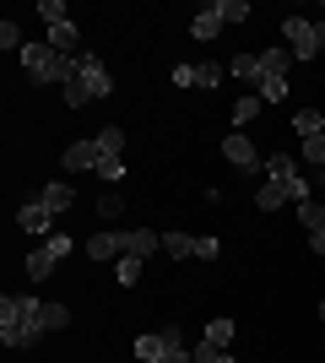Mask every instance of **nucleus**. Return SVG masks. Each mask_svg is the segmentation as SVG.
Segmentation results:
<instances>
[{"label": "nucleus", "mask_w": 325, "mask_h": 363, "mask_svg": "<svg viewBox=\"0 0 325 363\" xmlns=\"http://www.w3.org/2000/svg\"><path fill=\"white\" fill-rule=\"evenodd\" d=\"M169 352H185V331H179V325H163V331H152V336H136V358L141 363H163Z\"/></svg>", "instance_id": "20e7f679"}, {"label": "nucleus", "mask_w": 325, "mask_h": 363, "mask_svg": "<svg viewBox=\"0 0 325 363\" xmlns=\"http://www.w3.org/2000/svg\"><path fill=\"white\" fill-rule=\"evenodd\" d=\"M120 244H125V255L147 260V255H157V250H163V233H147V228H136V233H120Z\"/></svg>", "instance_id": "9d476101"}, {"label": "nucleus", "mask_w": 325, "mask_h": 363, "mask_svg": "<svg viewBox=\"0 0 325 363\" xmlns=\"http://www.w3.org/2000/svg\"><path fill=\"white\" fill-rule=\"evenodd\" d=\"M287 201H293V196H287V184H282V179H266L261 190H255V206H261V212H277V206H287Z\"/></svg>", "instance_id": "4468645a"}, {"label": "nucleus", "mask_w": 325, "mask_h": 363, "mask_svg": "<svg viewBox=\"0 0 325 363\" xmlns=\"http://www.w3.org/2000/svg\"><path fill=\"white\" fill-rule=\"evenodd\" d=\"M320 320H325V298H320Z\"/></svg>", "instance_id": "58836bf2"}, {"label": "nucleus", "mask_w": 325, "mask_h": 363, "mask_svg": "<svg viewBox=\"0 0 325 363\" xmlns=\"http://www.w3.org/2000/svg\"><path fill=\"white\" fill-rule=\"evenodd\" d=\"M228 363H233V358H228Z\"/></svg>", "instance_id": "a19ab883"}, {"label": "nucleus", "mask_w": 325, "mask_h": 363, "mask_svg": "<svg viewBox=\"0 0 325 363\" xmlns=\"http://www.w3.org/2000/svg\"><path fill=\"white\" fill-rule=\"evenodd\" d=\"M228 358H233V352H228V347H217V342H206V336L190 347V363H228Z\"/></svg>", "instance_id": "6ab92c4d"}, {"label": "nucleus", "mask_w": 325, "mask_h": 363, "mask_svg": "<svg viewBox=\"0 0 325 363\" xmlns=\"http://www.w3.org/2000/svg\"><path fill=\"white\" fill-rule=\"evenodd\" d=\"M0 49H6V55H11V49H16V55H22V49H28V44H22V28H16L11 16H6V22H0Z\"/></svg>", "instance_id": "a878e982"}, {"label": "nucleus", "mask_w": 325, "mask_h": 363, "mask_svg": "<svg viewBox=\"0 0 325 363\" xmlns=\"http://www.w3.org/2000/svg\"><path fill=\"white\" fill-rule=\"evenodd\" d=\"M282 33H287L293 60H314V55L325 49V22H309V16H287V22H282Z\"/></svg>", "instance_id": "7ed1b4c3"}, {"label": "nucleus", "mask_w": 325, "mask_h": 363, "mask_svg": "<svg viewBox=\"0 0 325 363\" xmlns=\"http://www.w3.org/2000/svg\"><path fill=\"white\" fill-rule=\"evenodd\" d=\"M38 336H44V298L6 293V298H0V342H6V347H33Z\"/></svg>", "instance_id": "f257e3e1"}, {"label": "nucleus", "mask_w": 325, "mask_h": 363, "mask_svg": "<svg viewBox=\"0 0 325 363\" xmlns=\"http://www.w3.org/2000/svg\"><path fill=\"white\" fill-rule=\"evenodd\" d=\"M49 223H55V212H49L44 201H28V206L16 212V228H22V233H49Z\"/></svg>", "instance_id": "f8f14e48"}, {"label": "nucleus", "mask_w": 325, "mask_h": 363, "mask_svg": "<svg viewBox=\"0 0 325 363\" xmlns=\"http://www.w3.org/2000/svg\"><path fill=\"white\" fill-rule=\"evenodd\" d=\"M60 250H55V244H38V250H33V255H28V277H33V282H44V277H55V266H60Z\"/></svg>", "instance_id": "9b49d317"}, {"label": "nucleus", "mask_w": 325, "mask_h": 363, "mask_svg": "<svg viewBox=\"0 0 325 363\" xmlns=\"http://www.w3.org/2000/svg\"><path fill=\"white\" fill-rule=\"evenodd\" d=\"M163 250H169L173 260H185V255H195V233H163Z\"/></svg>", "instance_id": "5701e85b"}, {"label": "nucleus", "mask_w": 325, "mask_h": 363, "mask_svg": "<svg viewBox=\"0 0 325 363\" xmlns=\"http://www.w3.org/2000/svg\"><path fill=\"white\" fill-rule=\"evenodd\" d=\"M261 65H266V76H287V71H293V49H266V55H261Z\"/></svg>", "instance_id": "a211bd4d"}, {"label": "nucleus", "mask_w": 325, "mask_h": 363, "mask_svg": "<svg viewBox=\"0 0 325 363\" xmlns=\"http://www.w3.org/2000/svg\"><path fill=\"white\" fill-rule=\"evenodd\" d=\"M309 250H314V255H325V223H320V228L309 233Z\"/></svg>", "instance_id": "e433bc0d"}, {"label": "nucleus", "mask_w": 325, "mask_h": 363, "mask_svg": "<svg viewBox=\"0 0 325 363\" xmlns=\"http://www.w3.org/2000/svg\"><path fill=\"white\" fill-rule=\"evenodd\" d=\"M71 174H81V168H93L98 174V163H103V152H98V141H76V147H65V157H60Z\"/></svg>", "instance_id": "1a4fd4ad"}, {"label": "nucleus", "mask_w": 325, "mask_h": 363, "mask_svg": "<svg viewBox=\"0 0 325 363\" xmlns=\"http://www.w3.org/2000/svg\"><path fill=\"white\" fill-rule=\"evenodd\" d=\"M222 82V65L201 60V65H173V87H217Z\"/></svg>", "instance_id": "0eeeda50"}, {"label": "nucleus", "mask_w": 325, "mask_h": 363, "mask_svg": "<svg viewBox=\"0 0 325 363\" xmlns=\"http://www.w3.org/2000/svg\"><path fill=\"white\" fill-rule=\"evenodd\" d=\"M38 16H44L49 28H55V22H65L71 11H65V0H38Z\"/></svg>", "instance_id": "7c9ffc66"}, {"label": "nucleus", "mask_w": 325, "mask_h": 363, "mask_svg": "<svg viewBox=\"0 0 325 363\" xmlns=\"http://www.w3.org/2000/svg\"><path fill=\"white\" fill-rule=\"evenodd\" d=\"M222 16L228 22H249V0H222Z\"/></svg>", "instance_id": "72a5a7b5"}, {"label": "nucleus", "mask_w": 325, "mask_h": 363, "mask_svg": "<svg viewBox=\"0 0 325 363\" xmlns=\"http://www.w3.org/2000/svg\"><path fill=\"white\" fill-rule=\"evenodd\" d=\"M98 212H103V217H120L125 212V196H103V201H98Z\"/></svg>", "instance_id": "c9c22d12"}, {"label": "nucleus", "mask_w": 325, "mask_h": 363, "mask_svg": "<svg viewBox=\"0 0 325 363\" xmlns=\"http://www.w3.org/2000/svg\"><path fill=\"white\" fill-rule=\"evenodd\" d=\"M71 325V309L65 303H44V331H65Z\"/></svg>", "instance_id": "bb28decb"}, {"label": "nucleus", "mask_w": 325, "mask_h": 363, "mask_svg": "<svg viewBox=\"0 0 325 363\" xmlns=\"http://www.w3.org/2000/svg\"><path fill=\"white\" fill-rule=\"evenodd\" d=\"M98 152H103V157H125V130H120V125L98 130Z\"/></svg>", "instance_id": "412c9836"}, {"label": "nucleus", "mask_w": 325, "mask_h": 363, "mask_svg": "<svg viewBox=\"0 0 325 363\" xmlns=\"http://www.w3.org/2000/svg\"><path fill=\"white\" fill-rule=\"evenodd\" d=\"M98 179L120 184V179H125V157H103V163H98Z\"/></svg>", "instance_id": "2f4dec72"}, {"label": "nucleus", "mask_w": 325, "mask_h": 363, "mask_svg": "<svg viewBox=\"0 0 325 363\" xmlns=\"http://www.w3.org/2000/svg\"><path fill=\"white\" fill-rule=\"evenodd\" d=\"M304 157H309L314 168H325V125H320V130H309V136H304Z\"/></svg>", "instance_id": "393cba45"}, {"label": "nucleus", "mask_w": 325, "mask_h": 363, "mask_svg": "<svg viewBox=\"0 0 325 363\" xmlns=\"http://www.w3.org/2000/svg\"><path fill=\"white\" fill-rule=\"evenodd\" d=\"M255 114H261V98H255V92H244V98H233V125H239V130H244V125L255 120Z\"/></svg>", "instance_id": "4be33fe9"}, {"label": "nucleus", "mask_w": 325, "mask_h": 363, "mask_svg": "<svg viewBox=\"0 0 325 363\" xmlns=\"http://www.w3.org/2000/svg\"><path fill=\"white\" fill-rule=\"evenodd\" d=\"M228 71L239 76V82H249V87H261L266 65H261V55H233V60H228Z\"/></svg>", "instance_id": "2eb2a0df"}, {"label": "nucleus", "mask_w": 325, "mask_h": 363, "mask_svg": "<svg viewBox=\"0 0 325 363\" xmlns=\"http://www.w3.org/2000/svg\"><path fill=\"white\" fill-rule=\"evenodd\" d=\"M65 104H71V108H87V104H93V98L81 92V82H65Z\"/></svg>", "instance_id": "f704fd0d"}, {"label": "nucleus", "mask_w": 325, "mask_h": 363, "mask_svg": "<svg viewBox=\"0 0 325 363\" xmlns=\"http://www.w3.org/2000/svg\"><path fill=\"white\" fill-rule=\"evenodd\" d=\"M81 250H87V260H98V266H103V260H120V255H125L120 233H93V239L81 244Z\"/></svg>", "instance_id": "ddd939ff"}, {"label": "nucleus", "mask_w": 325, "mask_h": 363, "mask_svg": "<svg viewBox=\"0 0 325 363\" xmlns=\"http://www.w3.org/2000/svg\"><path fill=\"white\" fill-rule=\"evenodd\" d=\"M22 71H28V82H76V60L71 55H60V49H49V44H28L22 49Z\"/></svg>", "instance_id": "f03ea898"}, {"label": "nucleus", "mask_w": 325, "mask_h": 363, "mask_svg": "<svg viewBox=\"0 0 325 363\" xmlns=\"http://www.w3.org/2000/svg\"><path fill=\"white\" fill-rule=\"evenodd\" d=\"M320 179H325V168H320Z\"/></svg>", "instance_id": "ea45409f"}, {"label": "nucleus", "mask_w": 325, "mask_h": 363, "mask_svg": "<svg viewBox=\"0 0 325 363\" xmlns=\"http://www.w3.org/2000/svg\"><path fill=\"white\" fill-rule=\"evenodd\" d=\"M293 174H304L293 152H271V157H266V179H282V184H287Z\"/></svg>", "instance_id": "dca6fc26"}, {"label": "nucleus", "mask_w": 325, "mask_h": 363, "mask_svg": "<svg viewBox=\"0 0 325 363\" xmlns=\"http://www.w3.org/2000/svg\"><path fill=\"white\" fill-rule=\"evenodd\" d=\"M222 22H228V16H222V0H206L201 11H195V22H190V38H217V33H222Z\"/></svg>", "instance_id": "6e6552de"}, {"label": "nucleus", "mask_w": 325, "mask_h": 363, "mask_svg": "<svg viewBox=\"0 0 325 363\" xmlns=\"http://www.w3.org/2000/svg\"><path fill=\"white\" fill-rule=\"evenodd\" d=\"M298 223H304V233H314V228L325 223V206L320 201H304V206H298Z\"/></svg>", "instance_id": "cd10ccee"}, {"label": "nucleus", "mask_w": 325, "mask_h": 363, "mask_svg": "<svg viewBox=\"0 0 325 363\" xmlns=\"http://www.w3.org/2000/svg\"><path fill=\"white\" fill-rule=\"evenodd\" d=\"M38 201H44L49 212H71V201H76V190H71V184H60V179H55V184H44V196H38Z\"/></svg>", "instance_id": "f3484780"}, {"label": "nucleus", "mask_w": 325, "mask_h": 363, "mask_svg": "<svg viewBox=\"0 0 325 363\" xmlns=\"http://www.w3.org/2000/svg\"><path fill=\"white\" fill-rule=\"evenodd\" d=\"M217 250H222V244H217L212 233H195V260H217Z\"/></svg>", "instance_id": "473e14b6"}, {"label": "nucleus", "mask_w": 325, "mask_h": 363, "mask_svg": "<svg viewBox=\"0 0 325 363\" xmlns=\"http://www.w3.org/2000/svg\"><path fill=\"white\" fill-rule=\"evenodd\" d=\"M76 82H81L87 98H108V92H114V76H108V65L98 60L93 49H81V55H76Z\"/></svg>", "instance_id": "39448f33"}, {"label": "nucleus", "mask_w": 325, "mask_h": 363, "mask_svg": "<svg viewBox=\"0 0 325 363\" xmlns=\"http://www.w3.org/2000/svg\"><path fill=\"white\" fill-rule=\"evenodd\" d=\"M255 98H261V104H282V98H287V76H261Z\"/></svg>", "instance_id": "aec40b11"}, {"label": "nucleus", "mask_w": 325, "mask_h": 363, "mask_svg": "<svg viewBox=\"0 0 325 363\" xmlns=\"http://www.w3.org/2000/svg\"><path fill=\"white\" fill-rule=\"evenodd\" d=\"M320 125H325V114H314V108H298V114H293V130H298V136H309V130H320Z\"/></svg>", "instance_id": "c85d7f7f"}, {"label": "nucleus", "mask_w": 325, "mask_h": 363, "mask_svg": "<svg viewBox=\"0 0 325 363\" xmlns=\"http://www.w3.org/2000/svg\"><path fill=\"white\" fill-rule=\"evenodd\" d=\"M222 152H228V163L239 168V174H261L266 168V157L255 152V141L244 136V130H228V141H222Z\"/></svg>", "instance_id": "423d86ee"}, {"label": "nucleus", "mask_w": 325, "mask_h": 363, "mask_svg": "<svg viewBox=\"0 0 325 363\" xmlns=\"http://www.w3.org/2000/svg\"><path fill=\"white\" fill-rule=\"evenodd\" d=\"M141 266H147V260H136V255H120V260H114V277H120L125 288H136V282H141Z\"/></svg>", "instance_id": "b1692460"}, {"label": "nucleus", "mask_w": 325, "mask_h": 363, "mask_svg": "<svg viewBox=\"0 0 325 363\" xmlns=\"http://www.w3.org/2000/svg\"><path fill=\"white\" fill-rule=\"evenodd\" d=\"M163 363H190V347H185V352H169Z\"/></svg>", "instance_id": "4c0bfd02"}, {"label": "nucleus", "mask_w": 325, "mask_h": 363, "mask_svg": "<svg viewBox=\"0 0 325 363\" xmlns=\"http://www.w3.org/2000/svg\"><path fill=\"white\" fill-rule=\"evenodd\" d=\"M206 342L228 347V342H233V320H212V325H206Z\"/></svg>", "instance_id": "c756f323"}]
</instances>
